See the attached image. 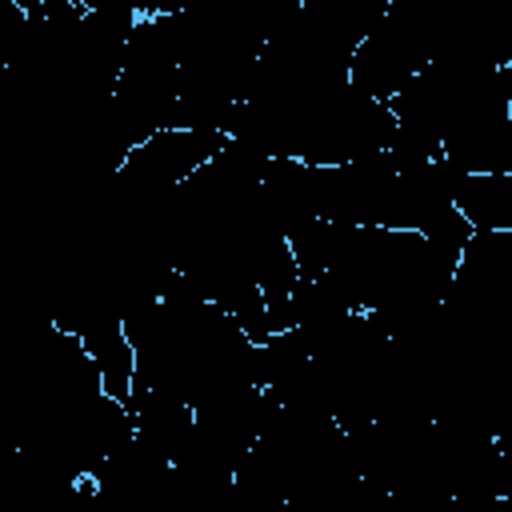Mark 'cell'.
I'll return each mask as SVG.
<instances>
[{
  "label": "cell",
  "instance_id": "obj_1",
  "mask_svg": "<svg viewBox=\"0 0 512 512\" xmlns=\"http://www.w3.org/2000/svg\"><path fill=\"white\" fill-rule=\"evenodd\" d=\"M452 204L472 232H512V172L504 176H460Z\"/></svg>",
  "mask_w": 512,
  "mask_h": 512
},
{
  "label": "cell",
  "instance_id": "obj_2",
  "mask_svg": "<svg viewBox=\"0 0 512 512\" xmlns=\"http://www.w3.org/2000/svg\"><path fill=\"white\" fill-rule=\"evenodd\" d=\"M500 84H504V96H508V108H512V64L500 72Z\"/></svg>",
  "mask_w": 512,
  "mask_h": 512
}]
</instances>
